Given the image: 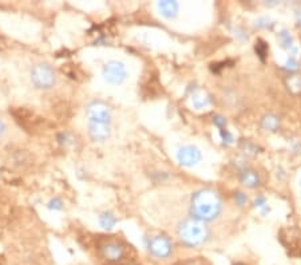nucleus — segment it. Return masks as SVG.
I'll return each mask as SVG.
<instances>
[{
  "label": "nucleus",
  "instance_id": "nucleus-1",
  "mask_svg": "<svg viewBox=\"0 0 301 265\" xmlns=\"http://www.w3.org/2000/svg\"><path fill=\"white\" fill-rule=\"evenodd\" d=\"M222 208L221 197L213 189H201L192 197L190 211L194 219L200 221H210L219 215Z\"/></svg>",
  "mask_w": 301,
  "mask_h": 265
},
{
  "label": "nucleus",
  "instance_id": "nucleus-2",
  "mask_svg": "<svg viewBox=\"0 0 301 265\" xmlns=\"http://www.w3.org/2000/svg\"><path fill=\"white\" fill-rule=\"evenodd\" d=\"M177 236L184 245L189 248H196V246L203 245L210 237V230L203 221L194 219H186L177 228Z\"/></svg>",
  "mask_w": 301,
  "mask_h": 265
},
{
  "label": "nucleus",
  "instance_id": "nucleus-3",
  "mask_svg": "<svg viewBox=\"0 0 301 265\" xmlns=\"http://www.w3.org/2000/svg\"><path fill=\"white\" fill-rule=\"evenodd\" d=\"M31 81L38 89H51L55 85L56 77H55L54 69L47 63H39L32 67Z\"/></svg>",
  "mask_w": 301,
  "mask_h": 265
},
{
  "label": "nucleus",
  "instance_id": "nucleus-4",
  "mask_svg": "<svg viewBox=\"0 0 301 265\" xmlns=\"http://www.w3.org/2000/svg\"><path fill=\"white\" fill-rule=\"evenodd\" d=\"M98 249L102 257L109 262H119L126 256L125 245L121 241L114 240V238L103 240L98 245Z\"/></svg>",
  "mask_w": 301,
  "mask_h": 265
},
{
  "label": "nucleus",
  "instance_id": "nucleus-5",
  "mask_svg": "<svg viewBox=\"0 0 301 265\" xmlns=\"http://www.w3.org/2000/svg\"><path fill=\"white\" fill-rule=\"evenodd\" d=\"M127 71L125 64L118 60H110L103 66V78L110 85H122L126 81Z\"/></svg>",
  "mask_w": 301,
  "mask_h": 265
},
{
  "label": "nucleus",
  "instance_id": "nucleus-6",
  "mask_svg": "<svg viewBox=\"0 0 301 265\" xmlns=\"http://www.w3.org/2000/svg\"><path fill=\"white\" fill-rule=\"evenodd\" d=\"M147 250L153 257L168 258L173 253V242L166 236H154L147 242Z\"/></svg>",
  "mask_w": 301,
  "mask_h": 265
},
{
  "label": "nucleus",
  "instance_id": "nucleus-7",
  "mask_svg": "<svg viewBox=\"0 0 301 265\" xmlns=\"http://www.w3.org/2000/svg\"><path fill=\"white\" fill-rule=\"evenodd\" d=\"M86 117L90 122L109 125L111 121V110L106 103L101 101L91 102L86 109Z\"/></svg>",
  "mask_w": 301,
  "mask_h": 265
},
{
  "label": "nucleus",
  "instance_id": "nucleus-8",
  "mask_svg": "<svg viewBox=\"0 0 301 265\" xmlns=\"http://www.w3.org/2000/svg\"><path fill=\"white\" fill-rule=\"evenodd\" d=\"M177 160L181 165L192 168L201 161V152L200 149L193 146V145H186L178 149L177 152Z\"/></svg>",
  "mask_w": 301,
  "mask_h": 265
},
{
  "label": "nucleus",
  "instance_id": "nucleus-9",
  "mask_svg": "<svg viewBox=\"0 0 301 265\" xmlns=\"http://www.w3.org/2000/svg\"><path fill=\"white\" fill-rule=\"evenodd\" d=\"M89 136L93 141L103 142L110 137V127L105 123H95V122H89Z\"/></svg>",
  "mask_w": 301,
  "mask_h": 265
},
{
  "label": "nucleus",
  "instance_id": "nucleus-10",
  "mask_svg": "<svg viewBox=\"0 0 301 265\" xmlns=\"http://www.w3.org/2000/svg\"><path fill=\"white\" fill-rule=\"evenodd\" d=\"M158 10H160L162 16L168 18V19H173L178 14L180 6L177 2H173V0H164V2L158 3Z\"/></svg>",
  "mask_w": 301,
  "mask_h": 265
},
{
  "label": "nucleus",
  "instance_id": "nucleus-11",
  "mask_svg": "<svg viewBox=\"0 0 301 265\" xmlns=\"http://www.w3.org/2000/svg\"><path fill=\"white\" fill-rule=\"evenodd\" d=\"M278 40H280V43L281 46L285 48L290 55H296L297 54V47L294 46L293 42V36L290 35L289 31H286V30H282L280 34H278Z\"/></svg>",
  "mask_w": 301,
  "mask_h": 265
},
{
  "label": "nucleus",
  "instance_id": "nucleus-12",
  "mask_svg": "<svg viewBox=\"0 0 301 265\" xmlns=\"http://www.w3.org/2000/svg\"><path fill=\"white\" fill-rule=\"evenodd\" d=\"M240 181L248 187H257L260 185V176L257 174V172L247 169L240 174Z\"/></svg>",
  "mask_w": 301,
  "mask_h": 265
},
{
  "label": "nucleus",
  "instance_id": "nucleus-13",
  "mask_svg": "<svg viewBox=\"0 0 301 265\" xmlns=\"http://www.w3.org/2000/svg\"><path fill=\"white\" fill-rule=\"evenodd\" d=\"M192 105L193 107H196L197 110L205 109L210 105V97L206 93H203L201 90H197L196 93L193 94L192 97Z\"/></svg>",
  "mask_w": 301,
  "mask_h": 265
},
{
  "label": "nucleus",
  "instance_id": "nucleus-14",
  "mask_svg": "<svg viewBox=\"0 0 301 265\" xmlns=\"http://www.w3.org/2000/svg\"><path fill=\"white\" fill-rule=\"evenodd\" d=\"M285 87L290 94L293 95H300L301 94V75L293 74L289 75L285 79Z\"/></svg>",
  "mask_w": 301,
  "mask_h": 265
},
{
  "label": "nucleus",
  "instance_id": "nucleus-15",
  "mask_svg": "<svg viewBox=\"0 0 301 265\" xmlns=\"http://www.w3.org/2000/svg\"><path fill=\"white\" fill-rule=\"evenodd\" d=\"M261 125L265 130L277 131L278 127H280V119H278V117L273 115V114H268V115H265V117L262 118Z\"/></svg>",
  "mask_w": 301,
  "mask_h": 265
},
{
  "label": "nucleus",
  "instance_id": "nucleus-16",
  "mask_svg": "<svg viewBox=\"0 0 301 265\" xmlns=\"http://www.w3.org/2000/svg\"><path fill=\"white\" fill-rule=\"evenodd\" d=\"M118 222V219L113 213H110V212H105V213H102L99 216V224L103 229L106 230H111L115 226V224Z\"/></svg>",
  "mask_w": 301,
  "mask_h": 265
},
{
  "label": "nucleus",
  "instance_id": "nucleus-17",
  "mask_svg": "<svg viewBox=\"0 0 301 265\" xmlns=\"http://www.w3.org/2000/svg\"><path fill=\"white\" fill-rule=\"evenodd\" d=\"M256 52L257 55L261 58V60H265V56L268 55V46H266L262 40H260L257 44H256Z\"/></svg>",
  "mask_w": 301,
  "mask_h": 265
},
{
  "label": "nucleus",
  "instance_id": "nucleus-18",
  "mask_svg": "<svg viewBox=\"0 0 301 265\" xmlns=\"http://www.w3.org/2000/svg\"><path fill=\"white\" fill-rule=\"evenodd\" d=\"M47 208L50 211H62L63 209V201L58 197L50 200V203L47 204Z\"/></svg>",
  "mask_w": 301,
  "mask_h": 265
},
{
  "label": "nucleus",
  "instance_id": "nucleus-19",
  "mask_svg": "<svg viewBox=\"0 0 301 265\" xmlns=\"http://www.w3.org/2000/svg\"><path fill=\"white\" fill-rule=\"evenodd\" d=\"M284 69L285 70H289V71H296L298 69V62L294 59V56H290L288 60L285 62V64H284Z\"/></svg>",
  "mask_w": 301,
  "mask_h": 265
},
{
  "label": "nucleus",
  "instance_id": "nucleus-20",
  "mask_svg": "<svg viewBox=\"0 0 301 265\" xmlns=\"http://www.w3.org/2000/svg\"><path fill=\"white\" fill-rule=\"evenodd\" d=\"M254 205H256V208H260L264 215L269 212V208H268V205H266V201L264 197H258V198H256V201H254Z\"/></svg>",
  "mask_w": 301,
  "mask_h": 265
},
{
  "label": "nucleus",
  "instance_id": "nucleus-21",
  "mask_svg": "<svg viewBox=\"0 0 301 265\" xmlns=\"http://www.w3.org/2000/svg\"><path fill=\"white\" fill-rule=\"evenodd\" d=\"M219 136H221V138H222L223 144L225 145L233 144V136H232L231 132L228 131V130H225V129L219 130Z\"/></svg>",
  "mask_w": 301,
  "mask_h": 265
},
{
  "label": "nucleus",
  "instance_id": "nucleus-22",
  "mask_svg": "<svg viewBox=\"0 0 301 265\" xmlns=\"http://www.w3.org/2000/svg\"><path fill=\"white\" fill-rule=\"evenodd\" d=\"M235 201H236V204L239 205V207H244V205H245V203L248 201V197L244 194V193L239 191V193H236L235 194Z\"/></svg>",
  "mask_w": 301,
  "mask_h": 265
},
{
  "label": "nucleus",
  "instance_id": "nucleus-23",
  "mask_svg": "<svg viewBox=\"0 0 301 265\" xmlns=\"http://www.w3.org/2000/svg\"><path fill=\"white\" fill-rule=\"evenodd\" d=\"M213 123H214L215 126H218L219 129H223V127L227 126L225 118L221 117V115H215V117H213Z\"/></svg>",
  "mask_w": 301,
  "mask_h": 265
},
{
  "label": "nucleus",
  "instance_id": "nucleus-24",
  "mask_svg": "<svg viewBox=\"0 0 301 265\" xmlns=\"http://www.w3.org/2000/svg\"><path fill=\"white\" fill-rule=\"evenodd\" d=\"M4 130H6V126H4V123L2 121H0V137L3 136Z\"/></svg>",
  "mask_w": 301,
  "mask_h": 265
},
{
  "label": "nucleus",
  "instance_id": "nucleus-25",
  "mask_svg": "<svg viewBox=\"0 0 301 265\" xmlns=\"http://www.w3.org/2000/svg\"><path fill=\"white\" fill-rule=\"evenodd\" d=\"M296 18H297L298 26H300V27H301V10H300V11H297V14H296Z\"/></svg>",
  "mask_w": 301,
  "mask_h": 265
},
{
  "label": "nucleus",
  "instance_id": "nucleus-26",
  "mask_svg": "<svg viewBox=\"0 0 301 265\" xmlns=\"http://www.w3.org/2000/svg\"><path fill=\"white\" fill-rule=\"evenodd\" d=\"M186 265H202V264H201L200 261H190V262H188Z\"/></svg>",
  "mask_w": 301,
  "mask_h": 265
},
{
  "label": "nucleus",
  "instance_id": "nucleus-27",
  "mask_svg": "<svg viewBox=\"0 0 301 265\" xmlns=\"http://www.w3.org/2000/svg\"><path fill=\"white\" fill-rule=\"evenodd\" d=\"M233 265H245V264H243V262H236V264H233Z\"/></svg>",
  "mask_w": 301,
  "mask_h": 265
},
{
  "label": "nucleus",
  "instance_id": "nucleus-28",
  "mask_svg": "<svg viewBox=\"0 0 301 265\" xmlns=\"http://www.w3.org/2000/svg\"><path fill=\"white\" fill-rule=\"evenodd\" d=\"M300 186H301V181H300Z\"/></svg>",
  "mask_w": 301,
  "mask_h": 265
}]
</instances>
